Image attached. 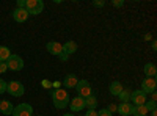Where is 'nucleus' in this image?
Instances as JSON below:
<instances>
[{
  "mask_svg": "<svg viewBox=\"0 0 157 116\" xmlns=\"http://www.w3.org/2000/svg\"><path fill=\"white\" fill-rule=\"evenodd\" d=\"M50 96H52V100H54L55 108H60V110H61V108H66V107L69 105L71 97H69V94H68L66 89H63V88H55V89H52Z\"/></svg>",
  "mask_w": 157,
  "mask_h": 116,
  "instance_id": "f257e3e1",
  "label": "nucleus"
},
{
  "mask_svg": "<svg viewBox=\"0 0 157 116\" xmlns=\"http://www.w3.org/2000/svg\"><path fill=\"white\" fill-rule=\"evenodd\" d=\"M75 91H77V96L78 97L86 99L88 96L93 94V88H91V85H90L88 80H78V83L75 85Z\"/></svg>",
  "mask_w": 157,
  "mask_h": 116,
  "instance_id": "f03ea898",
  "label": "nucleus"
},
{
  "mask_svg": "<svg viewBox=\"0 0 157 116\" xmlns=\"http://www.w3.org/2000/svg\"><path fill=\"white\" fill-rule=\"evenodd\" d=\"M6 93H10L13 97H21L24 93H25V88L21 82L17 80H11L6 83Z\"/></svg>",
  "mask_w": 157,
  "mask_h": 116,
  "instance_id": "7ed1b4c3",
  "label": "nucleus"
},
{
  "mask_svg": "<svg viewBox=\"0 0 157 116\" xmlns=\"http://www.w3.org/2000/svg\"><path fill=\"white\" fill-rule=\"evenodd\" d=\"M25 9H27L29 14H39V13H43L44 9V3L43 0H25Z\"/></svg>",
  "mask_w": 157,
  "mask_h": 116,
  "instance_id": "20e7f679",
  "label": "nucleus"
},
{
  "mask_svg": "<svg viewBox=\"0 0 157 116\" xmlns=\"http://www.w3.org/2000/svg\"><path fill=\"white\" fill-rule=\"evenodd\" d=\"M148 100V94H145L141 89H135V91L130 93V104L134 107H138V105H145Z\"/></svg>",
  "mask_w": 157,
  "mask_h": 116,
  "instance_id": "39448f33",
  "label": "nucleus"
},
{
  "mask_svg": "<svg viewBox=\"0 0 157 116\" xmlns=\"http://www.w3.org/2000/svg\"><path fill=\"white\" fill-rule=\"evenodd\" d=\"M5 64H6V68H8L10 71H21V69L24 68V60H22L19 55H11V57L5 61Z\"/></svg>",
  "mask_w": 157,
  "mask_h": 116,
  "instance_id": "423d86ee",
  "label": "nucleus"
},
{
  "mask_svg": "<svg viewBox=\"0 0 157 116\" xmlns=\"http://www.w3.org/2000/svg\"><path fill=\"white\" fill-rule=\"evenodd\" d=\"M155 88H157V80H155V77H146V79L141 82V91L145 93V94L154 93Z\"/></svg>",
  "mask_w": 157,
  "mask_h": 116,
  "instance_id": "0eeeda50",
  "label": "nucleus"
},
{
  "mask_svg": "<svg viewBox=\"0 0 157 116\" xmlns=\"http://www.w3.org/2000/svg\"><path fill=\"white\" fill-rule=\"evenodd\" d=\"M33 114V108L30 104H19L17 107H14L11 116H32Z\"/></svg>",
  "mask_w": 157,
  "mask_h": 116,
  "instance_id": "6e6552de",
  "label": "nucleus"
},
{
  "mask_svg": "<svg viewBox=\"0 0 157 116\" xmlns=\"http://www.w3.org/2000/svg\"><path fill=\"white\" fill-rule=\"evenodd\" d=\"M68 107H69V108H71V111H74V113L82 111V110L85 108V99L75 96V97H72V99L69 100V105H68Z\"/></svg>",
  "mask_w": 157,
  "mask_h": 116,
  "instance_id": "1a4fd4ad",
  "label": "nucleus"
},
{
  "mask_svg": "<svg viewBox=\"0 0 157 116\" xmlns=\"http://www.w3.org/2000/svg\"><path fill=\"white\" fill-rule=\"evenodd\" d=\"M47 52L50 54V55H57V57H60L61 54H63V44H60V43H57V41H50V43H47Z\"/></svg>",
  "mask_w": 157,
  "mask_h": 116,
  "instance_id": "9d476101",
  "label": "nucleus"
},
{
  "mask_svg": "<svg viewBox=\"0 0 157 116\" xmlns=\"http://www.w3.org/2000/svg\"><path fill=\"white\" fill-rule=\"evenodd\" d=\"M29 13L25 8H16L14 11H13V19H14L16 22H25L29 19Z\"/></svg>",
  "mask_w": 157,
  "mask_h": 116,
  "instance_id": "9b49d317",
  "label": "nucleus"
},
{
  "mask_svg": "<svg viewBox=\"0 0 157 116\" xmlns=\"http://www.w3.org/2000/svg\"><path fill=\"white\" fill-rule=\"evenodd\" d=\"M116 111L120 113L121 116H129V114H132V111H134V105L130 104V102H121V104L118 105Z\"/></svg>",
  "mask_w": 157,
  "mask_h": 116,
  "instance_id": "f8f14e48",
  "label": "nucleus"
},
{
  "mask_svg": "<svg viewBox=\"0 0 157 116\" xmlns=\"http://www.w3.org/2000/svg\"><path fill=\"white\" fill-rule=\"evenodd\" d=\"M13 110H14V107H13V104L10 100H6V99L0 100V113L2 114L10 116V114H13Z\"/></svg>",
  "mask_w": 157,
  "mask_h": 116,
  "instance_id": "ddd939ff",
  "label": "nucleus"
},
{
  "mask_svg": "<svg viewBox=\"0 0 157 116\" xmlns=\"http://www.w3.org/2000/svg\"><path fill=\"white\" fill-rule=\"evenodd\" d=\"M75 52H77V43L68 41V43L63 44V54H66V55L69 57V55H72V54H75Z\"/></svg>",
  "mask_w": 157,
  "mask_h": 116,
  "instance_id": "4468645a",
  "label": "nucleus"
},
{
  "mask_svg": "<svg viewBox=\"0 0 157 116\" xmlns=\"http://www.w3.org/2000/svg\"><path fill=\"white\" fill-rule=\"evenodd\" d=\"M77 83H78V79H77V75H75V74H69V75H66V79L63 80L64 88H75Z\"/></svg>",
  "mask_w": 157,
  "mask_h": 116,
  "instance_id": "2eb2a0df",
  "label": "nucleus"
},
{
  "mask_svg": "<svg viewBox=\"0 0 157 116\" xmlns=\"http://www.w3.org/2000/svg\"><path fill=\"white\" fill-rule=\"evenodd\" d=\"M143 71H145L146 77H155L157 75V68H155L154 63H146L145 68H143Z\"/></svg>",
  "mask_w": 157,
  "mask_h": 116,
  "instance_id": "dca6fc26",
  "label": "nucleus"
},
{
  "mask_svg": "<svg viewBox=\"0 0 157 116\" xmlns=\"http://www.w3.org/2000/svg\"><path fill=\"white\" fill-rule=\"evenodd\" d=\"M11 55H13V54H11L10 47H6V46H0V63H5Z\"/></svg>",
  "mask_w": 157,
  "mask_h": 116,
  "instance_id": "f3484780",
  "label": "nucleus"
},
{
  "mask_svg": "<svg viewBox=\"0 0 157 116\" xmlns=\"http://www.w3.org/2000/svg\"><path fill=\"white\" fill-rule=\"evenodd\" d=\"M109 89H110V94H112V96H118V94L123 91V85H121L120 82L115 80V82L110 83V88H109Z\"/></svg>",
  "mask_w": 157,
  "mask_h": 116,
  "instance_id": "a211bd4d",
  "label": "nucleus"
},
{
  "mask_svg": "<svg viewBox=\"0 0 157 116\" xmlns=\"http://www.w3.org/2000/svg\"><path fill=\"white\" fill-rule=\"evenodd\" d=\"M96 105H98V97L96 96H88L86 99H85V107L88 108V110H94L96 108Z\"/></svg>",
  "mask_w": 157,
  "mask_h": 116,
  "instance_id": "6ab92c4d",
  "label": "nucleus"
},
{
  "mask_svg": "<svg viewBox=\"0 0 157 116\" xmlns=\"http://www.w3.org/2000/svg\"><path fill=\"white\" fill-rule=\"evenodd\" d=\"M148 108H146V105H138V107H134V111H132V114L134 116H148Z\"/></svg>",
  "mask_w": 157,
  "mask_h": 116,
  "instance_id": "aec40b11",
  "label": "nucleus"
},
{
  "mask_svg": "<svg viewBox=\"0 0 157 116\" xmlns=\"http://www.w3.org/2000/svg\"><path fill=\"white\" fill-rule=\"evenodd\" d=\"M130 89H126V88H123V91L118 94V97H120V100L121 102H130Z\"/></svg>",
  "mask_w": 157,
  "mask_h": 116,
  "instance_id": "412c9836",
  "label": "nucleus"
},
{
  "mask_svg": "<svg viewBox=\"0 0 157 116\" xmlns=\"http://www.w3.org/2000/svg\"><path fill=\"white\" fill-rule=\"evenodd\" d=\"M145 105H146V108H148V111H154V110H155V107H157V102L151 99V100H148V102H146V104H145Z\"/></svg>",
  "mask_w": 157,
  "mask_h": 116,
  "instance_id": "4be33fe9",
  "label": "nucleus"
},
{
  "mask_svg": "<svg viewBox=\"0 0 157 116\" xmlns=\"http://www.w3.org/2000/svg\"><path fill=\"white\" fill-rule=\"evenodd\" d=\"M3 93H6V82L0 79V94H3Z\"/></svg>",
  "mask_w": 157,
  "mask_h": 116,
  "instance_id": "5701e85b",
  "label": "nucleus"
},
{
  "mask_svg": "<svg viewBox=\"0 0 157 116\" xmlns=\"http://www.w3.org/2000/svg\"><path fill=\"white\" fill-rule=\"evenodd\" d=\"M98 116H112V113H110L107 108H102V110L98 111Z\"/></svg>",
  "mask_w": 157,
  "mask_h": 116,
  "instance_id": "b1692460",
  "label": "nucleus"
},
{
  "mask_svg": "<svg viewBox=\"0 0 157 116\" xmlns=\"http://www.w3.org/2000/svg\"><path fill=\"white\" fill-rule=\"evenodd\" d=\"M112 5L116 6V8H121L124 5V2H123V0H112Z\"/></svg>",
  "mask_w": 157,
  "mask_h": 116,
  "instance_id": "393cba45",
  "label": "nucleus"
},
{
  "mask_svg": "<svg viewBox=\"0 0 157 116\" xmlns=\"http://www.w3.org/2000/svg\"><path fill=\"white\" fill-rule=\"evenodd\" d=\"M6 71H8L6 64H5V63H0V74H5Z\"/></svg>",
  "mask_w": 157,
  "mask_h": 116,
  "instance_id": "a878e982",
  "label": "nucleus"
},
{
  "mask_svg": "<svg viewBox=\"0 0 157 116\" xmlns=\"http://www.w3.org/2000/svg\"><path fill=\"white\" fill-rule=\"evenodd\" d=\"M116 108H118V105H115V104H110V105H109V108H107V110H109V111H110V113H112V114H113V113H115V111H116Z\"/></svg>",
  "mask_w": 157,
  "mask_h": 116,
  "instance_id": "bb28decb",
  "label": "nucleus"
},
{
  "mask_svg": "<svg viewBox=\"0 0 157 116\" xmlns=\"http://www.w3.org/2000/svg\"><path fill=\"white\" fill-rule=\"evenodd\" d=\"M41 83H43V86H44V88H47V89H50V88H52V83H50L49 80H43Z\"/></svg>",
  "mask_w": 157,
  "mask_h": 116,
  "instance_id": "cd10ccee",
  "label": "nucleus"
},
{
  "mask_svg": "<svg viewBox=\"0 0 157 116\" xmlns=\"http://www.w3.org/2000/svg\"><path fill=\"white\" fill-rule=\"evenodd\" d=\"M93 5L101 8V6H104V5H105V2H104V0H99V2H98V0H96V2H93Z\"/></svg>",
  "mask_w": 157,
  "mask_h": 116,
  "instance_id": "c85d7f7f",
  "label": "nucleus"
},
{
  "mask_svg": "<svg viewBox=\"0 0 157 116\" xmlns=\"http://www.w3.org/2000/svg\"><path fill=\"white\" fill-rule=\"evenodd\" d=\"M85 116H98V111L96 110H88Z\"/></svg>",
  "mask_w": 157,
  "mask_h": 116,
  "instance_id": "c756f323",
  "label": "nucleus"
},
{
  "mask_svg": "<svg viewBox=\"0 0 157 116\" xmlns=\"http://www.w3.org/2000/svg\"><path fill=\"white\" fill-rule=\"evenodd\" d=\"M17 8H25V0H17Z\"/></svg>",
  "mask_w": 157,
  "mask_h": 116,
  "instance_id": "7c9ffc66",
  "label": "nucleus"
},
{
  "mask_svg": "<svg viewBox=\"0 0 157 116\" xmlns=\"http://www.w3.org/2000/svg\"><path fill=\"white\" fill-rule=\"evenodd\" d=\"M60 58H61L63 61H66V60H68V55H66V54H61V55H60Z\"/></svg>",
  "mask_w": 157,
  "mask_h": 116,
  "instance_id": "2f4dec72",
  "label": "nucleus"
},
{
  "mask_svg": "<svg viewBox=\"0 0 157 116\" xmlns=\"http://www.w3.org/2000/svg\"><path fill=\"white\" fill-rule=\"evenodd\" d=\"M157 49V43L155 41H152V50H155Z\"/></svg>",
  "mask_w": 157,
  "mask_h": 116,
  "instance_id": "473e14b6",
  "label": "nucleus"
},
{
  "mask_svg": "<svg viewBox=\"0 0 157 116\" xmlns=\"http://www.w3.org/2000/svg\"><path fill=\"white\" fill-rule=\"evenodd\" d=\"M149 113H151V116H157V111H155V110H154V111H149Z\"/></svg>",
  "mask_w": 157,
  "mask_h": 116,
  "instance_id": "72a5a7b5",
  "label": "nucleus"
},
{
  "mask_svg": "<svg viewBox=\"0 0 157 116\" xmlns=\"http://www.w3.org/2000/svg\"><path fill=\"white\" fill-rule=\"evenodd\" d=\"M63 116H74V114H72V113H64Z\"/></svg>",
  "mask_w": 157,
  "mask_h": 116,
  "instance_id": "f704fd0d",
  "label": "nucleus"
},
{
  "mask_svg": "<svg viewBox=\"0 0 157 116\" xmlns=\"http://www.w3.org/2000/svg\"><path fill=\"white\" fill-rule=\"evenodd\" d=\"M39 116H43V114H39Z\"/></svg>",
  "mask_w": 157,
  "mask_h": 116,
  "instance_id": "c9c22d12",
  "label": "nucleus"
}]
</instances>
